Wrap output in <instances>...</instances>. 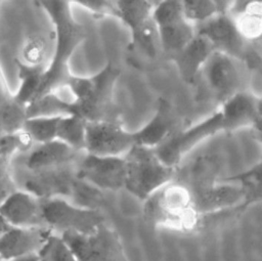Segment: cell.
Listing matches in <instances>:
<instances>
[{
  "mask_svg": "<svg viewBox=\"0 0 262 261\" xmlns=\"http://www.w3.org/2000/svg\"><path fill=\"white\" fill-rule=\"evenodd\" d=\"M123 158L125 161L124 188L142 202L172 181L175 176V168L165 164L155 148L135 144Z\"/></svg>",
  "mask_w": 262,
  "mask_h": 261,
  "instance_id": "obj_3",
  "label": "cell"
},
{
  "mask_svg": "<svg viewBox=\"0 0 262 261\" xmlns=\"http://www.w3.org/2000/svg\"><path fill=\"white\" fill-rule=\"evenodd\" d=\"M76 4H79L83 8L87 9L93 14L98 16H116L118 17V9L116 1L110 0H84L76 1Z\"/></svg>",
  "mask_w": 262,
  "mask_h": 261,
  "instance_id": "obj_31",
  "label": "cell"
},
{
  "mask_svg": "<svg viewBox=\"0 0 262 261\" xmlns=\"http://www.w3.org/2000/svg\"><path fill=\"white\" fill-rule=\"evenodd\" d=\"M213 51L215 49L212 44L206 38L195 34L184 48L172 55V59L185 83L190 85L195 83L204 63Z\"/></svg>",
  "mask_w": 262,
  "mask_h": 261,
  "instance_id": "obj_18",
  "label": "cell"
},
{
  "mask_svg": "<svg viewBox=\"0 0 262 261\" xmlns=\"http://www.w3.org/2000/svg\"><path fill=\"white\" fill-rule=\"evenodd\" d=\"M37 255L39 261H78L69 245L54 232L48 236Z\"/></svg>",
  "mask_w": 262,
  "mask_h": 261,
  "instance_id": "obj_28",
  "label": "cell"
},
{
  "mask_svg": "<svg viewBox=\"0 0 262 261\" xmlns=\"http://www.w3.org/2000/svg\"><path fill=\"white\" fill-rule=\"evenodd\" d=\"M191 189L196 210L202 216L247 203L246 192L235 182L223 180L221 183L200 185Z\"/></svg>",
  "mask_w": 262,
  "mask_h": 261,
  "instance_id": "obj_13",
  "label": "cell"
},
{
  "mask_svg": "<svg viewBox=\"0 0 262 261\" xmlns=\"http://www.w3.org/2000/svg\"><path fill=\"white\" fill-rule=\"evenodd\" d=\"M75 97L68 85L45 93L26 105L27 118L63 117L74 114Z\"/></svg>",
  "mask_w": 262,
  "mask_h": 261,
  "instance_id": "obj_20",
  "label": "cell"
},
{
  "mask_svg": "<svg viewBox=\"0 0 262 261\" xmlns=\"http://www.w3.org/2000/svg\"><path fill=\"white\" fill-rule=\"evenodd\" d=\"M17 102L18 101L14 98L13 93L10 92L5 81L4 75L0 69V113L8 110Z\"/></svg>",
  "mask_w": 262,
  "mask_h": 261,
  "instance_id": "obj_32",
  "label": "cell"
},
{
  "mask_svg": "<svg viewBox=\"0 0 262 261\" xmlns=\"http://www.w3.org/2000/svg\"><path fill=\"white\" fill-rule=\"evenodd\" d=\"M76 177L98 190H119L125 184L123 157L95 156L84 153L75 163Z\"/></svg>",
  "mask_w": 262,
  "mask_h": 261,
  "instance_id": "obj_10",
  "label": "cell"
},
{
  "mask_svg": "<svg viewBox=\"0 0 262 261\" xmlns=\"http://www.w3.org/2000/svg\"><path fill=\"white\" fill-rule=\"evenodd\" d=\"M40 201L43 224L54 233L89 234L106 223L98 209L82 207L61 198Z\"/></svg>",
  "mask_w": 262,
  "mask_h": 261,
  "instance_id": "obj_5",
  "label": "cell"
},
{
  "mask_svg": "<svg viewBox=\"0 0 262 261\" xmlns=\"http://www.w3.org/2000/svg\"><path fill=\"white\" fill-rule=\"evenodd\" d=\"M158 1L130 0L116 1L118 18H120L130 30L131 34L138 31L151 19L152 10Z\"/></svg>",
  "mask_w": 262,
  "mask_h": 261,
  "instance_id": "obj_24",
  "label": "cell"
},
{
  "mask_svg": "<svg viewBox=\"0 0 262 261\" xmlns=\"http://www.w3.org/2000/svg\"><path fill=\"white\" fill-rule=\"evenodd\" d=\"M224 131H234L246 127H258L261 120L260 99L247 92L242 91L223 102L219 108Z\"/></svg>",
  "mask_w": 262,
  "mask_h": 261,
  "instance_id": "obj_16",
  "label": "cell"
},
{
  "mask_svg": "<svg viewBox=\"0 0 262 261\" xmlns=\"http://www.w3.org/2000/svg\"><path fill=\"white\" fill-rule=\"evenodd\" d=\"M224 131L222 115L218 110L200 123L181 131L174 132L166 141L156 148L159 158L167 165H176L202 141Z\"/></svg>",
  "mask_w": 262,
  "mask_h": 261,
  "instance_id": "obj_9",
  "label": "cell"
},
{
  "mask_svg": "<svg viewBox=\"0 0 262 261\" xmlns=\"http://www.w3.org/2000/svg\"><path fill=\"white\" fill-rule=\"evenodd\" d=\"M52 233L47 227H9L0 236V257L9 260L38 254Z\"/></svg>",
  "mask_w": 262,
  "mask_h": 261,
  "instance_id": "obj_15",
  "label": "cell"
},
{
  "mask_svg": "<svg viewBox=\"0 0 262 261\" xmlns=\"http://www.w3.org/2000/svg\"><path fill=\"white\" fill-rule=\"evenodd\" d=\"M161 50L170 56L179 52L194 37V26L182 13L181 1H158L151 14Z\"/></svg>",
  "mask_w": 262,
  "mask_h": 261,
  "instance_id": "obj_8",
  "label": "cell"
},
{
  "mask_svg": "<svg viewBox=\"0 0 262 261\" xmlns=\"http://www.w3.org/2000/svg\"><path fill=\"white\" fill-rule=\"evenodd\" d=\"M79 154L81 153L73 149L66 143L54 139L45 143H40L34 148L27 158L26 166L31 172H36L72 165L78 160Z\"/></svg>",
  "mask_w": 262,
  "mask_h": 261,
  "instance_id": "obj_19",
  "label": "cell"
},
{
  "mask_svg": "<svg viewBox=\"0 0 262 261\" xmlns=\"http://www.w3.org/2000/svg\"><path fill=\"white\" fill-rule=\"evenodd\" d=\"M86 120L78 115L63 116L59 119L56 138L73 149L84 153Z\"/></svg>",
  "mask_w": 262,
  "mask_h": 261,
  "instance_id": "obj_25",
  "label": "cell"
},
{
  "mask_svg": "<svg viewBox=\"0 0 262 261\" xmlns=\"http://www.w3.org/2000/svg\"><path fill=\"white\" fill-rule=\"evenodd\" d=\"M261 164L258 163L251 169L243 173L224 179V181L235 182L239 184L247 197V204L260 200V186H261Z\"/></svg>",
  "mask_w": 262,
  "mask_h": 261,
  "instance_id": "obj_30",
  "label": "cell"
},
{
  "mask_svg": "<svg viewBox=\"0 0 262 261\" xmlns=\"http://www.w3.org/2000/svg\"><path fill=\"white\" fill-rule=\"evenodd\" d=\"M175 116L171 104L164 98L158 103L154 117L138 131L133 132L135 144L157 148L174 132Z\"/></svg>",
  "mask_w": 262,
  "mask_h": 261,
  "instance_id": "obj_17",
  "label": "cell"
},
{
  "mask_svg": "<svg viewBox=\"0 0 262 261\" xmlns=\"http://www.w3.org/2000/svg\"><path fill=\"white\" fill-rule=\"evenodd\" d=\"M228 15L246 42L260 40L262 33L261 1H232Z\"/></svg>",
  "mask_w": 262,
  "mask_h": 261,
  "instance_id": "obj_22",
  "label": "cell"
},
{
  "mask_svg": "<svg viewBox=\"0 0 262 261\" xmlns=\"http://www.w3.org/2000/svg\"><path fill=\"white\" fill-rule=\"evenodd\" d=\"M195 34L206 38L216 51L238 59L246 54L247 42L241 37L228 14H216L209 20L194 27Z\"/></svg>",
  "mask_w": 262,
  "mask_h": 261,
  "instance_id": "obj_12",
  "label": "cell"
},
{
  "mask_svg": "<svg viewBox=\"0 0 262 261\" xmlns=\"http://www.w3.org/2000/svg\"><path fill=\"white\" fill-rule=\"evenodd\" d=\"M38 4L46 11L53 24L55 45L52 58L44 70L36 98L67 82L71 76L70 58L86 38L84 26L77 21L72 14L70 1L49 0L39 1Z\"/></svg>",
  "mask_w": 262,
  "mask_h": 261,
  "instance_id": "obj_1",
  "label": "cell"
},
{
  "mask_svg": "<svg viewBox=\"0 0 262 261\" xmlns=\"http://www.w3.org/2000/svg\"><path fill=\"white\" fill-rule=\"evenodd\" d=\"M131 45L150 58L157 56L161 46L152 17L138 31L131 34Z\"/></svg>",
  "mask_w": 262,
  "mask_h": 261,
  "instance_id": "obj_27",
  "label": "cell"
},
{
  "mask_svg": "<svg viewBox=\"0 0 262 261\" xmlns=\"http://www.w3.org/2000/svg\"><path fill=\"white\" fill-rule=\"evenodd\" d=\"M181 6L184 17L194 27L218 14L215 0H186Z\"/></svg>",
  "mask_w": 262,
  "mask_h": 261,
  "instance_id": "obj_29",
  "label": "cell"
},
{
  "mask_svg": "<svg viewBox=\"0 0 262 261\" xmlns=\"http://www.w3.org/2000/svg\"><path fill=\"white\" fill-rule=\"evenodd\" d=\"M34 141L23 129L11 134L0 136V204L11 192L16 190L9 173V162L16 151H27Z\"/></svg>",
  "mask_w": 262,
  "mask_h": 261,
  "instance_id": "obj_21",
  "label": "cell"
},
{
  "mask_svg": "<svg viewBox=\"0 0 262 261\" xmlns=\"http://www.w3.org/2000/svg\"><path fill=\"white\" fill-rule=\"evenodd\" d=\"M59 235L78 261H128L119 233L107 223L89 234L63 232Z\"/></svg>",
  "mask_w": 262,
  "mask_h": 261,
  "instance_id": "obj_7",
  "label": "cell"
},
{
  "mask_svg": "<svg viewBox=\"0 0 262 261\" xmlns=\"http://www.w3.org/2000/svg\"><path fill=\"white\" fill-rule=\"evenodd\" d=\"M0 261H3V260H2V259H1V257H0Z\"/></svg>",
  "mask_w": 262,
  "mask_h": 261,
  "instance_id": "obj_35",
  "label": "cell"
},
{
  "mask_svg": "<svg viewBox=\"0 0 262 261\" xmlns=\"http://www.w3.org/2000/svg\"><path fill=\"white\" fill-rule=\"evenodd\" d=\"M0 216L11 227H45L41 201L28 191L14 190L0 204Z\"/></svg>",
  "mask_w": 262,
  "mask_h": 261,
  "instance_id": "obj_14",
  "label": "cell"
},
{
  "mask_svg": "<svg viewBox=\"0 0 262 261\" xmlns=\"http://www.w3.org/2000/svg\"><path fill=\"white\" fill-rule=\"evenodd\" d=\"M15 64L20 84L13 95L19 103L27 105L37 96L46 66L44 63L32 64L19 59H15Z\"/></svg>",
  "mask_w": 262,
  "mask_h": 261,
  "instance_id": "obj_23",
  "label": "cell"
},
{
  "mask_svg": "<svg viewBox=\"0 0 262 261\" xmlns=\"http://www.w3.org/2000/svg\"><path fill=\"white\" fill-rule=\"evenodd\" d=\"M10 226L7 224V222L0 216V236L9 228Z\"/></svg>",
  "mask_w": 262,
  "mask_h": 261,
  "instance_id": "obj_34",
  "label": "cell"
},
{
  "mask_svg": "<svg viewBox=\"0 0 262 261\" xmlns=\"http://www.w3.org/2000/svg\"><path fill=\"white\" fill-rule=\"evenodd\" d=\"M145 220L157 227L169 228L180 232H190L202 222L191 187L170 181L144 201Z\"/></svg>",
  "mask_w": 262,
  "mask_h": 261,
  "instance_id": "obj_2",
  "label": "cell"
},
{
  "mask_svg": "<svg viewBox=\"0 0 262 261\" xmlns=\"http://www.w3.org/2000/svg\"><path fill=\"white\" fill-rule=\"evenodd\" d=\"M61 117H34L27 118L23 130L29 134L33 141L45 143L56 138V131Z\"/></svg>",
  "mask_w": 262,
  "mask_h": 261,
  "instance_id": "obj_26",
  "label": "cell"
},
{
  "mask_svg": "<svg viewBox=\"0 0 262 261\" xmlns=\"http://www.w3.org/2000/svg\"><path fill=\"white\" fill-rule=\"evenodd\" d=\"M135 145L133 132L124 129L111 120L86 122L84 153L105 156L124 157Z\"/></svg>",
  "mask_w": 262,
  "mask_h": 261,
  "instance_id": "obj_11",
  "label": "cell"
},
{
  "mask_svg": "<svg viewBox=\"0 0 262 261\" xmlns=\"http://www.w3.org/2000/svg\"><path fill=\"white\" fill-rule=\"evenodd\" d=\"M243 64L245 63L241 59L216 50L204 63L200 75L210 94L220 104L236 93L245 91Z\"/></svg>",
  "mask_w": 262,
  "mask_h": 261,
  "instance_id": "obj_6",
  "label": "cell"
},
{
  "mask_svg": "<svg viewBox=\"0 0 262 261\" xmlns=\"http://www.w3.org/2000/svg\"><path fill=\"white\" fill-rule=\"evenodd\" d=\"M120 71L107 63L92 77L70 76L66 85L75 97L74 115L86 121L107 120L106 113L112 104L113 89Z\"/></svg>",
  "mask_w": 262,
  "mask_h": 261,
  "instance_id": "obj_4",
  "label": "cell"
},
{
  "mask_svg": "<svg viewBox=\"0 0 262 261\" xmlns=\"http://www.w3.org/2000/svg\"><path fill=\"white\" fill-rule=\"evenodd\" d=\"M4 261H39V258L37 254H32V255H27V256L17 257L9 260H4Z\"/></svg>",
  "mask_w": 262,
  "mask_h": 261,
  "instance_id": "obj_33",
  "label": "cell"
}]
</instances>
